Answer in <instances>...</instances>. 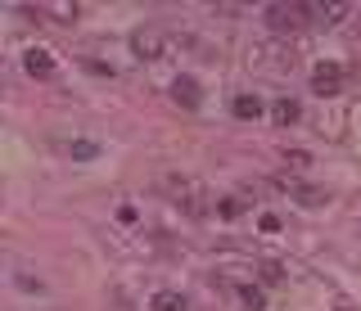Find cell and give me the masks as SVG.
Instances as JSON below:
<instances>
[{
    "mask_svg": "<svg viewBox=\"0 0 361 311\" xmlns=\"http://www.w3.org/2000/svg\"><path fill=\"white\" fill-rule=\"evenodd\" d=\"M312 23V5H267V27L276 37H293Z\"/></svg>",
    "mask_w": 361,
    "mask_h": 311,
    "instance_id": "6da1fadb",
    "label": "cell"
},
{
    "mask_svg": "<svg viewBox=\"0 0 361 311\" xmlns=\"http://www.w3.org/2000/svg\"><path fill=\"white\" fill-rule=\"evenodd\" d=\"M131 50L140 54V59H158V54L167 50V32H163V27H140V32L131 37Z\"/></svg>",
    "mask_w": 361,
    "mask_h": 311,
    "instance_id": "7a4b0ae2",
    "label": "cell"
},
{
    "mask_svg": "<svg viewBox=\"0 0 361 311\" xmlns=\"http://www.w3.org/2000/svg\"><path fill=\"white\" fill-rule=\"evenodd\" d=\"M172 185H176V190H172V198H176L180 208H185L190 217H203V212H208V198H203V185H195V181H172Z\"/></svg>",
    "mask_w": 361,
    "mask_h": 311,
    "instance_id": "3957f363",
    "label": "cell"
},
{
    "mask_svg": "<svg viewBox=\"0 0 361 311\" xmlns=\"http://www.w3.org/2000/svg\"><path fill=\"white\" fill-rule=\"evenodd\" d=\"M343 86V63H316L312 68V91L316 95H338Z\"/></svg>",
    "mask_w": 361,
    "mask_h": 311,
    "instance_id": "277c9868",
    "label": "cell"
},
{
    "mask_svg": "<svg viewBox=\"0 0 361 311\" xmlns=\"http://www.w3.org/2000/svg\"><path fill=\"white\" fill-rule=\"evenodd\" d=\"M280 185H285V194L298 198L302 208H325V203H330V194L316 190V185H302V181H280Z\"/></svg>",
    "mask_w": 361,
    "mask_h": 311,
    "instance_id": "5b68a950",
    "label": "cell"
},
{
    "mask_svg": "<svg viewBox=\"0 0 361 311\" xmlns=\"http://www.w3.org/2000/svg\"><path fill=\"white\" fill-rule=\"evenodd\" d=\"M231 113H235V118H240V122H257V118H262V113H267V104H262V99H257L253 91H244V95H235V104H231Z\"/></svg>",
    "mask_w": 361,
    "mask_h": 311,
    "instance_id": "8992f818",
    "label": "cell"
},
{
    "mask_svg": "<svg viewBox=\"0 0 361 311\" xmlns=\"http://www.w3.org/2000/svg\"><path fill=\"white\" fill-rule=\"evenodd\" d=\"M172 99H176V104H185V108H199V104H203V91H199V82L180 77V82L172 86Z\"/></svg>",
    "mask_w": 361,
    "mask_h": 311,
    "instance_id": "52a82bcc",
    "label": "cell"
},
{
    "mask_svg": "<svg viewBox=\"0 0 361 311\" xmlns=\"http://www.w3.org/2000/svg\"><path fill=\"white\" fill-rule=\"evenodd\" d=\"M23 68H27L32 77H54V59L45 50H27L23 54Z\"/></svg>",
    "mask_w": 361,
    "mask_h": 311,
    "instance_id": "ba28073f",
    "label": "cell"
},
{
    "mask_svg": "<svg viewBox=\"0 0 361 311\" xmlns=\"http://www.w3.org/2000/svg\"><path fill=\"white\" fill-rule=\"evenodd\" d=\"M59 149L68 153V158H77V163H90V158L99 153V144H95V140H63Z\"/></svg>",
    "mask_w": 361,
    "mask_h": 311,
    "instance_id": "9c48e42d",
    "label": "cell"
},
{
    "mask_svg": "<svg viewBox=\"0 0 361 311\" xmlns=\"http://www.w3.org/2000/svg\"><path fill=\"white\" fill-rule=\"evenodd\" d=\"M353 9L357 5H312V18H321V23H343Z\"/></svg>",
    "mask_w": 361,
    "mask_h": 311,
    "instance_id": "30bf717a",
    "label": "cell"
},
{
    "mask_svg": "<svg viewBox=\"0 0 361 311\" xmlns=\"http://www.w3.org/2000/svg\"><path fill=\"white\" fill-rule=\"evenodd\" d=\"M154 311H190V303L180 293H172V288H163V293H154V303H149Z\"/></svg>",
    "mask_w": 361,
    "mask_h": 311,
    "instance_id": "8fae6325",
    "label": "cell"
},
{
    "mask_svg": "<svg viewBox=\"0 0 361 311\" xmlns=\"http://www.w3.org/2000/svg\"><path fill=\"white\" fill-rule=\"evenodd\" d=\"M271 113H276V122L293 127V122L302 118V108H298V99H276V104H271Z\"/></svg>",
    "mask_w": 361,
    "mask_h": 311,
    "instance_id": "7c38bea8",
    "label": "cell"
},
{
    "mask_svg": "<svg viewBox=\"0 0 361 311\" xmlns=\"http://www.w3.org/2000/svg\"><path fill=\"white\" fill-rule=\"evenodd\" d=\"M240 303H244L248 311H262V307H267V293H262V288H257V284H253V288L244 284V288H240Z\"/></svg>",
    "mask_w": 361,
    "mask_h": 311,
    "instance_id": "4fadbf2b",
    "label": "cell"
},
{
    "mask_svg": "<svg viewBox=\"0 0 361 311\" xmlns=\"http://www.w3.org/2000/svg\"><path fill=\"white\" fill-rule=\"evenodd\" d=\"M217 212H221V217H240V212H244V198H221Z\"/></svg>",
    "mask_w": 361,
    "mask_h": 311,
    "instance_id": "5bb4252c",
    "label": "cell"
},
{
    "mask_svg": "<svg viewBox=\"0 0 361 311\" xmlns=\"http://www.w3.org/2000/svg\"><path fill=\"white\" fill-rule=\"evenodd\" d=\"M257 230H262V235H276V230H280V217L276 212H262V217H257Z\"/></svg>",
    "mask_w": 361,
    "mask_h": 311,
    "instance_id": "9a60e30c",
    "label": "cell"
},
{
    "mask_svg": "<svg viewBox=\"0 0 361 311\" xmlns=\"http://www.w3.org/2000/svg\"><path fill=\"white\" fill-rule=\"evenodd\" d=\"M262 275H267V280H280V275H285V266H280V262H262Z\"/></svg>",
    "mask_w": 361,
    "mask_h": 311,
    "instance_id": "2e32d148",
    "label": "cell"
},
{
    "mask_svg": "<svg viewBox=\"0 0 361 311\" xmlns=\"http://www.w3.org/2000/svg\"><path fill=\"white\" fill-rule=\"evenodd\" d=\"M343 311H353V307H343Z\"/></svg>",
    "mask_w": 361,
    "mask_h": 311,
    "instance_id": "e0dca14e",
    "label": "cell"
}]
</instances>
